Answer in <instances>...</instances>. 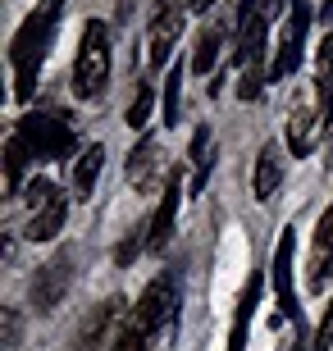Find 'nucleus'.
<instances>
[{"label": "nucleus", "instance_id": "obj_1", "mask_svg": "<svg viewBox=\"0 0 333 351\" xmlns=\"http://www.w3.org/2000/svg\"><path fill=\"white\" fill-rule=\"evenodd\" d=\"M60 14H65V0H41L37 10L23 19V27L14 32L10 41V64H14V96L19 101H32L41 78V64H46V51H51V37L60 27Z\"/></svg>", "mask_w": 333, "mask_h": 351}, {"label": "nucleus", "instance_id": "obj_2", "mask_svg": "<svg viewBox=\"0 0 333 351\" xmlns=\"http://www.w3.org/2000/svg\"><path fill=\"white\" fill-rule=\"evenodd\" d=\"M105 82H110V27L101 19H87L82 41H78V60H73V96L96 101Z\"/></svg>", "mask_w": 333, "mask_h": 351}, {"label": "nucleus", "instance_id": "obj_3", "mask_svg": "<svg viewBox=\"0 0 333 351\" xmlns=\"http://www.w3.org/2000/svg\"><path fill=\"white\" fill-rule=\"evenodd\" d=\"M19 137L27 142L32 160H69L73 156V128H69L60 114H23L19 119Z\"/></svg>", "mask_w": 333, "mask_h": 351}, {"label": "nucleus", "instance_id": "obj_4", "mask_svg": "<svg viewBox=\"0 0 333 351\" xmlns=\"http://www.w3.org/2000/svg\"><path fill=\"white\" fill-rule=\"evenodd\" d=\"M306 32H310V0H288V19H283L279 46H274V60H269V78H292L301 55H306Z\"/></svg>", "mask_w": 333, "mask_h": 351}, {"label": "nucleus", "instance_id": "obj_5", "mask_svg": "<svg viewBox=\"0 0 333 351\" xmlns=\"http://www.w3.org/2000/svg\"><path fill=\"white\" fill-rule=\"evenodd\" d=\"M174 311H179V283H174V274H155L151 283H146V292L137 297V306H133L128 324L151 338L155 328H165L174 319Z\"/></svg>", "mask_w": 333, "mask_h": 351}, {"label": "nucleus", "instance_id": "obj_6", "mask_svg": "<svg viewBox=\"0 0 333 351\" xmlns=\"http://www.w3.org/2000/svg\"><path fill=\"white\" fill-rule=\"evenodd\" d=\"M69 283H73V251L60 247L51 261L32 274V311L37 315H55L60 301H65V292H69Z\"/></svg>", "mask_w": 333, "mask_h": 351}, {"label": "nucleus", "instance_id": "obj_7", "mask_svg": "<svg viewBox=\"0 0 333 351\" xmlns=\"http://www.w3.org/2000/svg\"><path fill=\"white\" fill-rule=\"evenodd\" d=\"M179 37H183V10L160 0V10H155L151 27H146V69H165Z\"/></svg>", "mask_w": 333, "mask_h": 351}, {"label": "nucleus", "instance_id": "obj_8", "mask_svg": "<svg viewBox=\"0 0 333 351\" xmlns=\"http://www.w3.org/2000/svg\"><path fill=\"white\" fill-rule=\"evenodd\" d=\"M292 256H297V237L292 228H283L279 247H274V269H269V278H274V292H279V311L292 319V324H301V306H297V287H292Z\"/></svg>", "mask_w": 333, "mask_h": 351}, {"label": "nucleus", "instance_id": "obj_9", "mask_svg": "<svg viewBox=\"0 0 333 351\" xmlns=\"http://www.w3.org/2000/svg\"><path fill=\"white\" fill-rule=\"evenodd\" d=\"M320 110L310 101H297L292 110H288V151H292V160H306L310 151H315V132H320Z\"/></svg>", "mask_w": 333, "mask_h": 351}, {"label": "nucleus", "instance_id": "obj_10", "mask_svg": "<svg viewBox=\"0 0 333 351\" xmlns=\"http://www.w3.org/2000/svg\"><path fill=\"white\" fill-rule=\"evenodd\" d=\"M119 311H124V301H119V297L101 301V306L91 311V319L82 324L78 351H101V347H110V338H115V324H119Z\"/></svg>", "mask_w": 333, "mask_h": 351}, {"label": "nucleus", "instance_id": "obj_11", "mask_svg": "<svg viewBox=\"0 0 333 351\" xmlns=\"http://www.w3.org/2000/svg\"><path fill=\"white\" fill-rule=\"evenodd\" d=\"M179 201H183V173H169L165 192H160V206L151 215V251H165L169 233H174V215H179Z\"/></svg>", "mask_w": 333, "mask_h": 351}, {"label": "nucleus", "instance_id": "obj_12", "mask_svg": "<svg viewBox=\"0 0 333 351\" xmlns=\"http://www.w3.org/2000/svg\"><path fill=\"white\" fill-rule=\"evenodd\" d=\"M329 274H333V201L329 210L320 215V228H315V251H310V287L324 292L329 287Z\"/></svg>", "mask_w": 333, "mask_h": 351}, {"label": "nucleus", "instance_id": "obj_13", "mask_svg": "<svg viewBox=\"0 0 333 351\" xmlns=\"http://www.w3.org/2000/svg\"><path fill=\"white\" fill-rule=\"evenodd\" d=\"M279 187H283V151L269 142V146H260L256 173H251V192H256V201H274Z\"/></svg>", "mask_w": 333, "mask_h": 351}, {"label": "nucleus", "instance_id": "obj_14", "mask_svg": "<svg viewBox=\"0 0 333 351\" xmlns=\"http://www.w3.org/2000/svg\"><path fill=\"white\" fill-rule=\"evenodd\" d=\"M315 110H320V123L333 132V32H324V41H320V69H315Z\"/></svg>", "mask_w": 333, "mask_h": 351}, {"label": "nucleus", "instance_id": "obj_15", "mask_svg": "<svg viewBox=\"0 0 333 351\" xmlns=\"http://www.w3.org/2000/svg\"><path fill=\"white\" fill-rule=\"evenodd\" d=\"M260 269L246 278V292H242V301H238V315H233V333H229V351H246V333H251V315H256V306H260Z\"/></svg>", "mask_w": 333, "mask_h": 351}, {"label": "nucleus", "instance_id": "obj_16", "mask_svg": "<svg viewBox=\"0 0 333 351\" xmlns=\"http://www.w3.org/2000/svg\"><path fill=\"white\" fill-rule=\"evenodd\" d=\"M101 165H105V146H87V151L73 160V182H69L73 201H91V187L101 178Z\"/></svg>", "mask_w": 333, "mask_h": 351}, {"label": "nucleus", "instance_id": "obj_17", "mask_svg": "<svg viewBox=\"0 0 333 351\" xmlns=\"http://www.w3.org/2000/svg\"><path fill=\"white\" fill-rule=\"evenodd\" d=\"M65 215H69V196L46 201L41 210H32V215H27V237H32V242H51V237L65 228Z\"/></svg>", "mask_w": 333, "mask_h": 351}, {"label": "nucleus", "instance_id": "obj_18", "mask_svg": "<svg viewBox=\"0 0 333 351\" xmlns=\"http://www.w3.org/2000/svg\"><path fill=\"white\" fill-rule=\"evenodd\" d=\"M155 173H160V146H155V137H137V146L128 151V182L151 187Z\"/></svg>", "mask_w": 333, "mask_h": 351}, {"label": "nucleus", "instance_id": "obj_19", "mask_svg": "<svg viewBox=\"0 0 333 351\" xmlns=\"http://www.w3.org/2000/svg\"><path fill=\"white\" fill-rule=\"evenodd\" d=\"M224 37H229V23L219 19V23H210L196 37V51H192V73H215V60H219V46H224Z\"/></svg>", "mask_w": 333, "mask_h": 351}, {"label": "nucleus", "instance_id": "obj_20", "mask_svg": "<svg viewBox=\"0 0 333 351\" xmlns=\"http://www.w3.org/2000/svg\"><path fill=\"white\" fill-rule=\"evenodd\" d=\"M187 160H192V196L205 192V182H210V173H215V156H210V128H196L192 132V151H187Z\"/></svg>", "mask_w": 333, "mask_h": 351}, {"label": "nucleus", "instance_id": "obj_21", "mask_svg": "<svg viewBox=\"0 0 333 351\" xmlns=\"http://www.w3.org/2000/svg\"><path fill=\"white\" fill-rule=\"evenodd\" d=\"M27 160H32V151H27V142L14 132L10 142H5V182H10V196H19L27 187L23 173H27Z\"/></svg>", "mask_w": 333, "mask_h": 351}, {"label": "nucleus", "instance_id": "obj_22", "mask_svg": "<svg viewBox=\"0 0 333 351\" xmlns=\"http://www.w3.org/2000/svg\"><path fill=\"white\" fill-rule=\"evenodd\" d=\"M141 251H151V219H137L128 228V237H124V242H119V251H115V265H119V269H128Z\"/></svg>", "mask_w": 333, "mask_h": 351}, {"label": "nucleus", "instance_id": "obj_23", "mask_svg": "<svg viewBox=\"0 0 333 351\" xmlns=\"http://www.w3.org/2000/svg\"><path fill=\"white\" fill-rule=\"evenodd\" d=\"M151 110H155V87H151V78H141L137 82V96H133V105H128V128H146L151 123Z\"/></svg>", "mask_w": 333, "mask_h": 351}, {"label": "nucleus", "instance_id": "obj_24", "mask_svg": "<svg viewBox=\"0 0 333 351\" xmlns=\"http://www.w3.org/2000/svg\"><path fill=\"white\" fill-rule=\"evenodd\" d=\"M179 119H183V64H174L165 78V123L179 128Z\"/></svg>", "mask_w": 333, "mask_h": 351}, {"label": "nucleus", "instance_id": "obj_25", "mask_svg": "<svg viewBox=\"0 0 333 351\" xmlns=\"http://www.w3.org/2000/svg\"><path fill=\"white\" fill-rule=\"evenodd\" d=\"M105 351H146V333L133 328L128 319H124V324L115 328V338H110V347H105Z\"/></svg>", "mask_w": 333, "mask_h": 351}, {"label": "nucleus", "instance_id": "obj_26", "mask_svg": "<svg viewBox=\"0 0 333 351\" xmlns=\"http://www.w3.org/2000/svg\"><path fill=\"white\" fill-rule=\"evenodd\" d=\"M55 196H60V187H55L51 178H32V182L23 187V201H27V210H41L46 201H55Z\"/></svg>", "mask_w": 333, "mask_h": 351}, {"label": "nucleus", "instance_id": "obj_27", "mask_svg": "<svg viewBox=\"0 0 333 351\" xmlns=\"http://www.w3.org/2000/svg\"><path fill=\"white\" fill-rule=\"evenodd\" d=\"M333 347V301H329V311H324L320 328H315V338H310V351H329Z\"/></svg>", "mask_w": 333, "mask_h": 351}, {"label": "nucleus", "instance_id": "obj_28", "mask_svg": "<svg viewBox=\"0 0 333 351\" xmlns=\"http://www.w3.org/2000/svg\"><path fill=\"white\" fill-rule=\"evenodd\" d=\"M19 347V311H5V351Z\"/></svg>", "mask_w": 333, "mask_h": 351}, {"label": "nucleus", "instance_id": "obj_29", "mask_svg": "<svg viewBox=\"0 0 333 351\" xmlns=\"http://www.w3.org/2000/svg\"><path fill=\"white\" fill-rule=\"evenodd\" d=\"M187 10H192V14H210V10H215V0H187Z\"/></svg>", "mask_w": 333, "mask_h": 351}, {"label": "nucleus", "instance_id": "obj_30", "mask_svg": "<svg viewBox=\"0 0 333 351\" xmlns=\"http://www.w3.org/2000/svg\"><path fill=\"white\" fill-rule=\"evenodd\" d=\"M320 23L333 32V0H324V10H320Z\"/></svg>", "mask_w": 333, "mask_h": 351}, {"label": "nucleus", "instance_id": "obj_31", "mask_svg": "<svg viewBox=\"0 0 333 351\" xmlns=\"http://www.w3.org/2000/svg\"><path fill=\"white\" fill-rule=\"evenodd\" d=\"M329 169H333V132H329Z\"/></svg>", "mask_w": 333, "mask_h": 351}]
</instances>
